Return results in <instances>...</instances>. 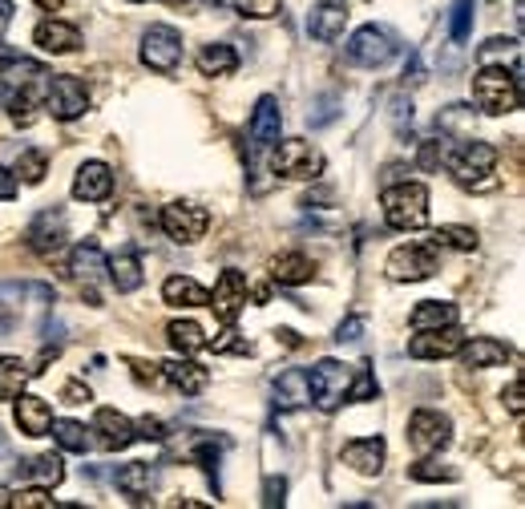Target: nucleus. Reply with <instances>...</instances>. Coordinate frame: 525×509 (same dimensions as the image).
<instances>
[{"label":"nucleus","instance_id":"f257e3e1","mask_svg":"<svg viewBox=\"0 0 525 509\" xmlns=\"http://www.w3.org/2000/svg\"><path fill=\"white\" fill-rule=\"evenodd\" d=\"M473 97L477 106L493 118L501 114H513L521 106V81H517V69H505V65H485L477 69L473 77Z\"/></svg>","mask_w":525,"mask_h":509},{"label":"nucleus","instance_id":"f03ea898","mask_svg":"<svg viewBox=\"0 0 525 509\" xmlns=\"http://www.w3.org/2000/svg\"><path fill=\"white\" fill-rule=\"evenodd\" d=\"M380 207L392 231H420L429 223V190L420 182H396L380 194Z\"/></svg>","mask_w":525,"mask_h":509},{"label":"nucleus","instance_id":"7ed1b4c3","mask_svg":"<svg viewBox=\"0 0 525 509\" xmlns=\"http://www.w3.org/2000/svg\"><path fill=\"white\" fill-rule=\"evenodd\" d=\"M271 170L279 178H291V182H311V178L324 174V154L303 138H279L275 154H271Z\"/></svg>","mask_w":525,"mask_h":509},{"label":"nucleus","instance_id":"20e7f679","mask_svg":"<svg viewBox=\"0 0 525 509\" xmlns=\"http://www.w3.org/2000/svg\"><path fill=\"white\" fill-rule=\"evenodd\" d=\"M388 279L392 283H420V279H433L441 271V255H437V243H404L388 255L384 263Z\"/></svg>","mask_w":525,"mask_h":509},{"label":"nucleus","instance_id":"39448f33","mask_svg":"<svg viewBox=\"0 0 525 509\" xmlns=\"http://www.w3.org/2000/svg\"><path fill=\"white\" fill-rule=\"evenodd\" d=\"M348 384H352V368L340 360H320L307 372V392L324 413H336L348 400Z\"/></svg>","mask_w":525,"mask_h":509},{"label":"nucleus","instance_id":"423d86ee","mask_svg":"<svg viewBox=\"0 0 525 509\" xmlns=\"http://www.w3.org/2000/svg\"><path fill=\"white\" fill-rule=\"evenodd\" d=\"M400 53L396 37L384 29V25H364L348 37V61L352 65H364V69H384L392 57Z\"/></svg>","mask_w":525,"mask_h":509},{"label":"nucleus","instance_id":"0eeeda50","mask_svg":"<svg viewBox=\"0 0 525 509\" xmlns=\"http://www.w3.org/2000/svg\"><path fill=\"white\" fill-rule=\"evenodd\" d=\"M497 166V150L489 142H461L449 154V174L461 186H489V174Z\"/></svg>","mask_w":525,"mask_h":509},{"label":"nucleus","instance_id":"6e6552de","mask_svg":"<svg viewBox=\"0 0 525 509\" xmlns=\"http://www.w3.org/2000/svg\"><path fill=\"white\" fill-rule=\"evenodd\" d=\"M45 110H49L57 122H77V118L89 110V89H85V81H81V77H69V73L49 77Z\"/></svg>","mask_w":525,"mask_h":509},{"label":"nucleus","instance_id":"1a4fd4ad","mask_svg":"<svg viewBox=\"0 0 525 509\" xmlns=\"http://www.w3.org/2000/svg\"><path fill=\"white\" fill-rule=\"evenodd\" d=\"M453 437V421L437 409H416L408 417V445L420 453V457H429V453H441Z\"/></svg>","mask_w":525,"mask_h":509},{"label":"nucleus","instance_id":"9d476101","mask_svg":"<svg viewBox=\"0 0 525 509\" xmlns=\"http://www.w3.org/2000/svg\"><path fill=\"white\" fill-rule=\"evenodd\" d=\"M182 61V33L170 25H150L142 37V65L154 73H174Z\"/></svg>","mask_w":525,"mask_h":509},{"label":"nucleus","instance_id":"9b49d317","mask_svg":"<svg viewBox=\"0 0 525 509\" xmlns=\"http://www.w3.org/2000/svg\"><path fill=\"white\" fill-rule=\"evenodd\" d=\"M247 295H251L247 275L243 271H223L219 283H215V291H210V299H206V308H215V316L223 324H235L239 312L247 308Z\"/></svg>","mask_w":525,"mask_h":509},{"label":"nucleus","instance_id":"f8f14e48","mask_svg":"<svg viewBox=\"0 0 525 509\" xmlns=\"http://www.w3.org/2000/svg\"><path fill=\"white\" fill-rule=\"evenodd\" d=\"M210 227V215L194 202H170L162 207V231L174 239V243H198Z\"/></svg>","mask_w":525,"mask_h":509},{"label":"nucleus","instance_id":"ddd939ff","mask_svg":"<svg viewBox=\"0 0 525 509\" xmlns=\"http://www.w3.org/2000/svg\"><path fill=\"white\" fill-rule=\"evenodd\" d=\"M461 344H465V336H461L457 324H449V328H429V332H416V336L408 340V356H412V360H449V356L461 352Z\"/></svg>","mask_w":525,"mask_h":509},{"label":"nucleus","instance_id":"4468645a","mask_svg":"<svg viewBox=\"0 0 525 509\" xmlns=\"http://www.w3.org/2000/svg\"><path fill=\"white\" fill-rule=\"evenodd\" d=\"M89 433H97L93 441H97L101 449H110V453H122V449H130V445L138 441L134 421H130L126 413H118V409H97Z\"/></svg>","mask_w":525,"mask_h":509},{"label":"nucleus","instance_id":"2eb2a0df","mask_svg":"<svg viewBox=\"0 0 525 509\" xmlns=\"http://www.w3.org/2000/svg\"><path fill=\"white\" fill-rule=\"evenodd\" d=\"M247 134H251V146H255V150H271V146L279 142V134H283L279 97L263 93V97L255 101V114H251V122H247Z\"/></svg>","mask_w":525,"mask_h":509},{"label":"nucleus","instance_id":"dca6fc26","mask_svg":"<svg viewBox=\"0 0 525 509\" xmlns=\"http://www.w3.org/2000/svg\"><path fill=\"white\" fill-rule=\"evenodd\" d=\"M65 239H69V223H65V215L61 211H41L33 223H29V231H25V243L37 251V255H57L61 247H65Z\"/></svg>","mask_w":525,"mask_h":509},{"label":"nucleus","instance_id":"f3484780","mask_svg":"<svg viewBox=\"0 0 525 509\" xmlns=\"http://www.w3.org/2000/svg\"><path fill=\"white\" fill-rule=\"evenodd\" d=\"M344 25H348V5H344V0H320V5L311 9V17H307V33L315 41H324V45H332L344 33Z\"/></svg>","mask_w":525,"mask_h":509},{"label":"nucleus","instance_id":"a211bd4d","mask_svg":"<svg viewBox=\"0 0 525 509\" xmlns=\"http://www.w3.org/2000/svg\"><path fill=\"white\" fill-rule=\"evenodd\" d=\"M114 194V170L105 162H85L73 178V198L81 202H105Z\"/></svg>","mask_w":525,"mask_h":509},{"label":"nucleus","instance_id":"6ab92c4d","mask_svg":"<svg viewBox=\"0 0 525 509\" xmlns=\"http://www.w3.org/2000/svg\"><path fill=\"white\" fill-rule=\"evenodd\" d=\"M158 372H162V380H166L170 388H178L182 396H198V392L210 384V372H206L202 364H194L190 356H178V360L162 364Z\"/></svg>","mask_w":525,"mask_h":509},{"label":"nucleus","instance_id":"aec40b11","mask_svg":"<svg viewBox=\"0 0 525 509\" xmlns=\"http://www.w3.org/2000/svg\"><path fill=\"white\" fill-rule=\"evenodd\" d=\"M344 465H352L364 477H376L384 469V441L380 437H360L344 445Z\"/></svg>","mask_w":525,"mask_h":509},{"label":"nucleus","instance_id":"412c9836","mask_svg":"<svg viewBox=\"0 0 525 509\" xmlns=\"http://www.w3.org/2000/svg\"><path fill=\"white\" fill-rule=\"evenodd\" d=\"M53 425V404L41 396H21L17 400V429L25 437H45Z\"/></svg>","mask_w":525,"mask_h":509},{"label":"nucleus","instance_id":"4be33fe9","mask_svg":"<svg viewBox=\"0 0 525 509\" xmlns=\"http://www.w3.org/2000/svg\"><path fill=\"white\" fill-rule=\"evenodd\" d=\"M162 299L170 303V308H206L210 291L198 279H190V275H170L162 283Z\"/></svg>","mask_w":525,"mask_h":509},{"label":"nucleus","instance_id":"5701e85b","mask_svg":"<svg viewBox=\"0 0 525 509\" xmlns=\"http://www.w3.org/2000/svg\"><path fill=\"white\" fill-rule=\"evenodd\" d=\"M105 263H110V259L101 255V247H97V243H77V247H73V255H69V275H73L77 283L93 287V283L105 275Z\"/></svg>","mask_w":525,"mask_h":509},{"label":"nucleus","instance_id":"b1692460","mask_svg":"<svg viewBox=\"0 0 525 509\" xmlns=\"http://www.w3.org/2000/svg\"><path fill=\"white\" fill-rule=\"evenodd\" d=\"M33 41H37V49H45V53H73L77 45H81V33L73 29V25H65V21H41L37 29H33Z\"/></svg>","mask_w":525,"mask_h":509},{"label":"nucleus","instance_id":"393cba45","mask_svg":"<svg viewBox=\"0 0 525 509\" xmlns=\"http://www.w3.org/2000/svg\"><path fill=\"white\" fill-rule=\"evenodd\" d=\"M457 356L465 360V368H497V364H505L513 352H509V344H501V340H493V336H477L473 344H461Z\"/></svg>","mask_w":525,"mask_h":509},{"label":"nucleus","instance_id":"a878e982","mask_svg":"<svg viewBox=\"0 0 525 509\" xmlns=\"http://www.w3.org/2000/svg\"><path fill=\"white\" fill-rule=\"evenodd\" d=\"M105 271H110V283H114L122 295L138 291L142 279H146V271H142V255H138V251H118L110 263H105Z\"/></svg>","mask_w":525,"mask_h":509},{"label":"nucleus","instance_id":"bb28decb","mask_svg":"<svg viewBox=\"0 0 525 509\" xmlns=\"http://www.w3.org/2000/svg\"><path fill=\"white\" fill-rule=\"evenodd\" d=\"M408 324H412V332L449 328V324H457V308H453V303H445V299H420L412 308V316H408Z\"/></svg>","mask_w":525,"mask_h":509},{"label":"nucleus","instance_id":"cd10ccee","mask_svg":"<svg viewBox=\"0 0 525 509\" xmlns=\"http://www.w3.org/2000/svg\"><path fill=\"white\" fill-rule=\"evenodd\" d=\"M271 279L283 283V287H299V283H311L315 279V263L299 251H287L279 259H271Z\"/></svg>","mask_w":525,"mask_h":509},{"label":"nucleus","instance_id":"c85d7f7f","mask_svg":"<svg viewBox=\"0 0 525 509\" xmlns=\"http://www.w3.org/2000/svg\"><path fill=\"white\" fill-rule=\"evenodd\" d=\"M194 61H198V73H202V77H227V73L239 69V53H235L231 45H219V41H215V45H202Z\"/></svg>","mask_w":525,"mask_h":509},{"label":"nucleus","instance_id":"c756f323","mask_svg":"<svg viewBox=\"0 0 525 509\" xmlns=\"http://www.w3.org/2000/svg\"><path fill=\"white\" fill-rule=\"evenodd\" d=\"M114 485H118L126 497L142 501V497H150V489H154V469H150L146 461H130V465H122V469L114 473Z\"/></svg>","mask_w":525,"mask_h":509},{"label":"nucleus","instance_id":"7c9ffc66","mask_svg":"<svg viewBox=\"0 0 525 509\" xmlns=\"http://www.w3.org/2000/svg\"><path fill=\"white\" fill-rule=\"evenodd\" d=\"M311 392H307V372L299 368H287L279 380H275V404L279 409H299V404H307Z\"/></svg>","mask_w":525,"mask_h":509},{"label":"nucleus","instance_id":"2f4dec72","mask_svg":"<svg viewBox=\"0 0 525 509\" xmlns=\"http://www.w3.org/2000/svg\"><path fill=\"white\" fill-rule=\"evenodd\" d=\"M166 340H170V348L178 352V356H194V352H202L210 340H206V332L194 324V320H174L170 328H166Z\"/></svg>","mask_w":525,"mask_h":509},{"label":"nucleus","instance_id":"473e14b6","mask_svg":"<svg viewBox=\"0 0 525 509\" xmlns=\"http://www.w3.org/2000/svg\"><path fill=\"white\" fill-rule=\"evenodd\" d=\"M33 368L21 356H0V400H17L21 388L29 384Z\"/></svg>","mask_w":525,"mask_h":509},{"label":"nucleus","instance_id":"72a5a7b5","mask_svg":"<svg viewBox=\"0 0 525 509\" xmlns=\"http://www.w3.org/2000/svg\"><path fill=\"white\" fill-rule=\"evenodd\" d=\"M49 433L57 437V445H61L65 453H89V449H93V437H89V429H85L81 421H53Z\"/></svg>","mask_w":525,"mask_h":509},{"label":"nucleus","instance_id":"f704fd0d","mask_svg":"<svg viewBox=\"0 0 525 509\" xmlns=\"http://www.w3.org/2000/svg\"><path fill=\"white\" fill-rule=\"evenodd\" d=\"M29 481H41V485H61L65 481V461L57 453H45V457H33L25 469H21Z\"/></svg>","mask_w":525,"mask_h":509},{"label":"nucleus","instance_id":"c9c22d12","mask_svg":"<svg viewBox=\"0 0 525 509\" xmlns=\"http://www.w3.org/2000/svg\"><path fill=\"white\" fill-rule=\"evenodd\" d=\"M469 33H473V0H457L449 9V37H453V45H465Z\"/></svg>","mask_w":525,"mask_h":509},{"label":"nucleus","instance_id":"e433bc0d","mask_svg":"<svg viewBox=\"0 0 525 509\" xmlns=\"http://www.w3.org/2000/svg\"><path fill=\"white\" fill-rule=\"evenodd\" d=\"M437 247H457V251H473L477 247V231L473 227H441L433 235Z\"/></svg>","mask_w":525,"mask_h":509},{"label":"nucleus","instance_id":"4c0bfd02","mask_svg":"<svg viewBox=\"0 0 525 509\" xmlns=\"http://www.w3.org/2000/svg\"><path fill=\"white\" fill-rule=\"evenodd\" d=\"M408 477H412V481H457V469H449V465L425 457V461L408 465Z\"/></svg>","mask_w":525,"mask_h":509},{"label":"nucleus","instance_id":"58836bf2","mask_svg":"<svg viewBox=\"0 0 525 509\" xmlns=\"http://www.w3.org/2000/svg\"><path fill=\"white\" fill-rule=\"evenodd\" d=\"M231 9L239 17H251V21H267L283 9V0H231Z\"/></svg>","mask_w":525,"mask_h":509},{"label":"nucleus","instance_id":"ea45409f","mask_svg":"<svg viewBox=\"0 0 525 509\" xmlns=\"http://www.w3.org/2000/svg\"><path fill=\"white\" fill-rule=\"evenodd\" d=\"M45 166H49V162H45V154H41V150H21L17 170H13V174H21L25 182H33V186H37V182L45 178Z\"/></svg>","mask_w":525,"mask_h":509},{"label":"nucleus","instance_id":"a19ab883","mask_svg":"<svg viewBox=\"0 0 525 509\" xmlns=\"http://www.w3.org/2000/svg\"><path fill=\"white\" fill-rule=\"evenodd\" d=\"M9 114H13V122H17V126H25V130L37 122V101H33V93H29V89L9 97Z\"/></svg>","mask_w":525,"mask_h":509},{"label":"nucleus","instance_id":"79ce46f5","mask_svg":"<svg viewBox=\"0 0 525 509\" xmlns=\"http://www.w3.org/2000/svg\"><path fill=\"white\" fill-rule=\"evenodd\" d=\"M376 392H380V384H376L372 368H356V376L348 384V400H376Z\"/></svg>","mask_w":525,"mask_h":509},{"label":"nucleus","instance_id":"37998d69","mask_svg":"<svg viewBox=\"0 0 525 509\" xmlns=\"http://www.w3.org/2000/svg\"><path fill=\"white\" fill-rule=\"evenodd\" d=\"M9 505H17V509H53V497L45 489H21V493H13Z\"/></svg>","mask_w":525,"mask_h":509},{"label":"nucleus","instance_id":"c03bdc74","mask_svg":"<svg viewBox=\"0 0 525 509\" xmlns=\"http://www.w3.org/2000/svg\"><path fill=\"white\" fill-rule=\"evenodd\" d=\"M364 328H368V320H364V316H352V320H344V324L336 328V344H356Z\"/></svg>","mask_w":525,"mask_h":509},{"label":"nucleus","instance_id":"a18cd8bd","mask_svg":"<svg viewBox=\"0 0 525 509\" xmlns=\"http://www.w3.org/2000/svg\"><path fill=\"white\" fill-rule=\"evenodd\" d=\"M287 501V481L283 477H267L263 485V505H283Z\"/></svg>","mask_w":525,"mask_h":509},{"label":"nucleus","instance_id":"49530a36","mask_svg":"<svg viewBox=\"0 0 525 509\" xmlns=\"http://www.w3.org/2000/svg\"><path fill=\"white\" fill-rule=\"evenodd\" d=\"M61 400H65V404H85V400H93V392H89L81 380H69V384L61 388Z\"/></svg>","mask_w":525,"mask_h":509},{"label":"nucleus","instance_id":"de8ad7c7","mask_svg":"<svg viewBox=\"0 0 525 509\" xmlns=\"http://www.w3.org/2000/svg\"><path fill=\"white\" fill-rule=\"evenodd\" d=\"M134 433H138L142 441H162V437H166V429H162V421H154V417H142V421L134 425Z\"/></svg>","mask_w":525,"mask_h":509},{"label":"nucleus","instance_id":"09e8293b","mask_svg":"<svg viewBox=\"0 0 525 509\" xmlns=\"http://www.w3.org/2000/svg\"><path fill=\"white\" fill-rule=\"evenodd\" d=\"M501 400L509 404V413H513V417H521V413H525V404H521V380H509V388L501 392Z\"/></svg>","mask_w":525,"mask_h":509},{"label":"nucleus","instance_id":"8fccbe9b","mask_svg":"<svg viewBox=\"0 0 525 509\" xmlns=\"http://www.w3.org/2000/svg\"><path fill=\"white\" fill-rule=\"evenodd\" d=\"M17 198V174L0 166V202H13Z\"/></svg>","mask_w":525,"mask_h":509},{"label":"nucleus","instance_id":"3c124183","mask_svg":"<svg viewBox=\"0 0 525 509\" xmlns=\"http://www.w3.org/2000/svg\"><path fill=\"white\" fill-rule=\"evenodd\" d=\"M392 122L404 130V122H412V101H404V97H392Z\"/></svg>","mask_w":525,"mask_h":509},{"label":"nucleus","instance_id":"603ef678","mask_svg":"<svg viewBox=\"0 0 525 509\" xmlns=\"http://www.w3.org/2000/svg\"><path fill=\"white\" fill-rule=\"evenodd\" d=\"M130 368H134V376H138V380H150V384H154V380H162L158 364H146V360H130Z\"/></svg>","mask_w":525,"mask_h":509},{"label":"nucleus","instance_id":"864d4df0","mask_svg":"<svg viewBox=\"0 0 525 509\" xmlns=\"http://www.w3.org/2000/svg\"><path fill=\"white\" fill-rule=\"evenodd\" d=\"M13 25V0H0V33Z\"/></svg>","mask_w":525,"mask_h":509},{"label":"nucleus","instance_id":"5fc2aeb1","mask_svg":"<svg viewBox=\"0 0 525 509\" xmlns=\"http://www.w3.org/2000/svg\"><path fill=\"white\" fill-rule=\"evenodd\" d=\"M33 5H41V9H49V13H53V9H61V5H65V0H33Z\"/></svg>","mask_w":525,"mask_h":509},{"label":"nucleus","instance_id":"6e6d98bb","mask_svg":"<svg viewBox=\"0 0 525 509\" xmlns=\"http://www.w3.org/2000/svg\"><path fill=\"white\" fill-rule=\"evenodd\" d=\"M9 501H13V493H9V489H5V485H0V509H5V505H9Z\"/></svg>","mask_w":525,"mask_h":509},{"label":"nucleus","instance_id":"4d7b16f0","mask_svg":"<svg viewBox=\"0 0 525 509\" xmlns=\"http://www.w3.org/2000/svg\"><path fill=\"white\" fill-rule=\"evenodd\" d=\"M0 65H5V57H0Z\"/></svg>","mask_w":525,"mask_h":509},{"label":"nucleus","instance_id":"13d9d810","mask_svg":"<svg viewBox=\"0 0 525 509\" xmlns=\"http://www.w3.org/2000/svg\"><path fill=\"white\" fill-rule=\"evenodd\" d=\"M134 5H142V0H134Z\"/></svg>","mask_w":525,"mask_h":509}]
</instances>
